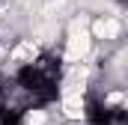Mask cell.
Listing matches in <instances>:
<instances>
[{"label":"cell","instance_id":"cell-1","mask_svg":"<svg viewBox=\"0 0 128 125\" xmlns=\"http://www.w3.org/2000/svg\"><path fill=\"white\" fill-rule=\"evenodd\" d=\"M63 80H66L63 57L54 54V51H45L36 60L21 62L6 84H9V92L21 104H27L30 110H48L60 101Z\"/></svg>","mask_w":128,"mask_h":125},{"label":"cell","instance_id":"cell-2","mask_svg":"<svg viewBox=\"0 0 128 125\" xmlns=\"http://www.w3.org/2000/svg\"><path fill=\"white\" fill-rule=\"evenodd\" d=\"M84 116L86 125H128L125 104H113L110 98H98V95L84 101Z\"/></svg>","mask_w":128,"mask_h":125}]
</instances>
